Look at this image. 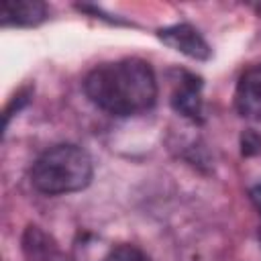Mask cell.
I'll use <instances>...</instances> for the list:
<instances>
[{
	"label": "cell",
	"mask_w": 261,
	"mask_h": 261,
	"mask_svg": "<svg viewBox=\"0 0 261 261\" xmlns=\"http://www.w3.org/2000/svg\"><path fill=\"white\" fill-rule=\"evenodd\" d=\"M251 200H253L255 208H257V210H259V214H261V184H259L257 188H253V190H251Z\"/></svg>",
	"instance_id": "cell-8"
},
{
	"label": "cell",
	"mask_w": 261,
	"mask_h": 261,
	"mask_svg": "<svg viewBox=\"0 0 261 261\" xmlns=\"http://www.w3.org/2000/svg\"><path fill=\"white\" fill-rule=\"evenodd\" d=\"M234 106L243 118L261 120V63L249 67L234 92Z\"/></svg>",
	"instance_id": "cell-3"
},
{
	"label": "cell",
	"mask_w": 261,
	"mask_h": 261,
	"mask_svg": "<svg viewBox=\"0 0 261 261\" xmlns=\"http://www.w3.org/2000/svg\"><path fill=\"white\" fill-rule=\"evenodd\" d=\"M47 16V6L39 0H4L0 6L2 24H37Z\"/></svg>",
	"instance_id": "cell-5"
},
{
	"label": "cell",
	"mask_w": 261,
	"mask_h": 261,
	"mask_svg": "<svg viewBox=\"0 0 261 261\" xmlns=\"http://www.w3.org/2000/svg\"><path fill=\"white\" fill-rule=\"evenodd\" d=\"M173 106L181 114L196 118L200 114V80H196L192 75L188 80H184V84L173 94Z\"/></svg>",
	"instance_id": "cell-6"
},
{
	"label": "cell",
	"mask_w": 261,
	"mask_h": 261,
	"mask_svg": "<svg viewBox=\"0 0 261 261\" xmlns=\"http://www.w3.org/2000/svg\"><path fill=\"white\" fill-rule=\"evenodd\" d=\"M102 261H151L143 251H139L137 247H130V245H122V247H116L112 249Z\"/></svg>",
	"instance_id": "cell-7"
},
{
	"label": "cell",
	"mask_w": 261,
	"mask_h": 261,
	"mask_svg": "<svg viewBox=\"0 0 261 261\" xmlns=\"http://www.w3.org/2000/svg\"><path fill=\"white\" fill-rule=\"evenodd\" d=\"M159 37H161L163 43H167L175 51L186 53L188 57H194V59H208L210 57L208 43L190 24H173V27L161 29L159 31Z\"/></svg>",
	"instance_id": "cell-4"
},
{
	"label": "cell",
	"mask_w": 261,
	"mask_h": 261,
	"mask_svg": "<svg viewBox=\"0 0 261 261\" xmlns=\"http://www.w3.org/2000/svg\"><path fill=\"white\" fill-rule=\"evenodd\" d=\"M84 92L100 110L130 116L155 104L157 82L147 61L128 57L96 65L84 80Z\"/></svg>",
	"instance_id": "cell-1"
},
{
	"label": "cell",
	"mask_w": 261,
	"mask_h": 261,
	"mask_svg": "<svg viewBox=\"0 0 261 261\" xmlns=\"http://www.w3.org/2000/svg\"><path fill=\"white\" fill-rule=\"evenodd\" d=\"M92 179V159L77 145H55L43 151L31 167V184L47 196L84 190Z\"/></svg>",
	"instance_id": "cell-2"
}]
</instances>
